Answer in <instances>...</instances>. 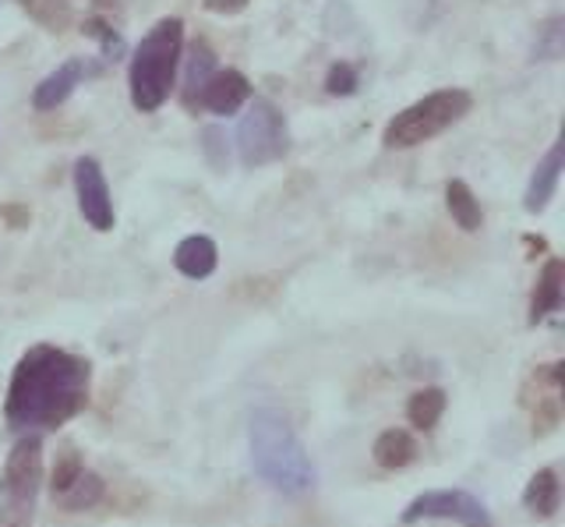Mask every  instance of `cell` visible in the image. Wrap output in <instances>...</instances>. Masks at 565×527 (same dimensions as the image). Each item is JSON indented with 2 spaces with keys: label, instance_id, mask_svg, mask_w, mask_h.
<instances>
[{
  "label": "cell",
  "instance_id": "6da1fadb",
  "mask_svg": "<svg viewBox=\"0 0 565 527\" xmlns=\"http://www.w3.org/2000/svg\"><path fill=\"white\" fill-rule=\"evenodd\" d=\"M88 390H93V365L82 355L53 344H35L18 358L8 382V429L22 435L57 432L88 408Z\"/></svg>",
  "mask_w": 565,
  "mask_h": 527
},
{
  "label": "cell",
  "instance_id": "7a4b0ae2",
  "mask_svg": "<svg viewBox=\"0 0 565 527\" xmlns=\"http://www.w3.org/2000/svg\"><path fill=\"white\" fill-rule=\"evenodd\" d=\"M247 443H252V464L258 478L269 488L282 492V496H305L315 485L311 456L279 411H255L252 425H247Z\"/></svg>",
  "mask_w": 565,
  "mask_h": 527
},
{
  "label": "cell",
  "instance_id": "3957f363",
  "mask_svg": "<svg viewBox=\"0 0 565 527\" xmlns=\"http://www.w3.org/2000/svg\"><path fill=\"white\" fill-rule=\"evenodd\" d=\"M181 57H184V22L159 19L135 46L131 72H128L131 103L138 114H156L170 99Z\"/></svg>",
  "mask_w": 565,
  "mask_h": 527
},
{
  "label": "cell",
  "instance_id": "277c9868",
  "mask_svg": "<svg viewBox=\"0 0 565 527\" xmlns=\"http://www.w3.org/2000/svg\"><path fill=\"white\" fill-rule=\"evenodd\" d=\"M473 107V96L467 89H438L431 96H424L411 103L406 110H399L382 131L385 149H414L438 138L441 131H449L459 125Z\"/></svg>",
  "mask_w": 565,
  "mask_h": 527
},
{
  "label": "cell",
  "instance_id": "5b68a950",
  "mask_svg": "<svg viewBox=\"0 0 565 527\" xmlns=\"http://www.w3.org/2000/svg\"><path fill=\"white\" fill-rule=\"evenodd\" d=\"M40 488H43V439L40 432H25L8 453L4 474H0V492H4L0 527H29Z\"/></svg>",
  "mask_w": 565,
  "mask_h": 527
},
{
  "label": "cell",
  "instance_id": "8992f818",
  "mask_svg": "<svg viewBox=\"0 0 565 527\" xmlns=\"http://www.w3.org/2000/svg\"><path fill=\"white\" fill-rule=\"evenodd\" d=\"M237 152L244 167H269L290 152L287 117L279 114L276 103L255 99L237 128Z\"/></svg>",
  "mask_w": 565,
  "mask_h": 527
},
{
  "label": "cell",
  "instance_id": "52a82bcc",
  "mask_svg": "<svg viewBox=\"0 0 565 527\" xmlns=\"http://www.w3.org/2000/svg\"><path fill=\"white\" fill-rule=\"evenodd\" d=\"M417 520H456L463 527H494L488 506L463 488L420 492V496L411 499V506L403 509V524H417Z\"/></svg>",
  "mask_w": 565,
  "mask_h": 527
},
{
  "label": "cell",
  "instance_id": "ba28073f",
  "mask_svg": "<svg viewBox=\"0 0 565 527\" xmlns=\"http://www.w3.org/2000/svg\"><path fill=\"white\" fill-rule=\"evenodd\" d=\"M75 196H78V213L93 231L106 234L114 231L117 213H114V199H110V185L103 178V167L93 156H82L75 164Z\"/></svg>",
  "mask_w": 565,
  "mask_h": 527
},
{
  "label": "cell",
  "instance_id": "9c48e42d",
  "mask_svg": "<svg viewBox=\"0 0 565 527\" xmlns=\"http://www.w3.org/2000/svg\"><path fill=\"white\" fill-rule=\"evenodd\" d=\"M558 400H562V365H541L530 386L523 390V408L534 421V435H547L558 425Z\"/></svg>",
  "mask_w": 565,
  "mask_h": 527
},
{
  "label": "cell",
  "instance_id": "30bf717a",
  "mask_svg": "<svg viewBox=\"0 0 565 527\" xmlns=\"http://www.w3.org/2000/svg\"><path fill=\"white\" fill-rule=\"evenodd\" d=\"M88 75H96V67L93 64H85V61H67L61 64L57 72H50L40 85H35V93H32V107L35 110H57L61 103H67V96L78 89L82 78Z\"/></svg>",
  "mask_w": 565,
  "mask_h": 527
},
{
  "label": "cell",
  "instance_id": "8fae6325",
  "mask_svg": "<svg viewBox=\"0 0 565 527\" xmlns=\"http://www.w3.org/2000/svg\"><path fill=\"white\" fill-rule=\"evenodd\" d=\"M247 99H252V82H247V75L234 72V67H226V72H216L209 78L202 93V107L220 117H230V114H237Z\"/></svg>",
  "mask_w": 565,
  "mask_h": 527
},
{
  "label": "cell",
  "instance_id": "7c38bea8",
  "mask_svg": "<svg viewBox=\"0 0 565 527\" xmlns=\"http://www.w3.org/2000/svg\"><path fill=\"white\" fill-rule=\"evenodd\" d=\"M562 170H565V152L555 143L552 149H547L544 160L534 167V173H530V185H526V196H523V209H526V213H544L547 202L555 199V188L562 181Z\"/></svg>",
  "mask_w": 565,
  "mask_h": 527
},
{
  "label": "cell",
  "instance_id": "4fadbf2b",
  "mask_svg": "<svg viewBox=\"0 0 565 527\" xmlns=\"http://www.w3.org/2000/svg\"><path fill=\"white\" fill-rule=\"evenodd\" d=\"M216 75V54L205 40H194L191 43V54H188V67H184V85H181V103L184 110H202V93L209 78Z\"/></svg>",
  "mask_w": 565,
  "mask_h": 527
},
{
  "label": "cell",
  "instance_id": "5bb4252c",
  "mask_svg": "<svg viewBox=\"0 0 565 527\" xmlns=\"http://www.w3.org/2000/svg\"><path fill=\"white\" fill-rule=\"evenodd\" d=\"M216 262H220V252H216V241L205 238V234H191L177 244L173 252V266L181 270L188 280H205L216 273Z\"/></svg>",
  "mask_w": 565,
  "mask_h": 527
},
{
  "label": "cell",
  "instance_id": "9a60e30c",
  "mask_svg": "<svg viewBox=\"0 0 565 527\" xmlns=\"http://www.w3.org/2000/svg\"><path fill=\"white\" fill-rule=\"evenodd\" d=\"M562 287H565L562 259H547L541 276H537V291H534V297H530V326L544 323L547 315H555L562 308Z\"/></svg>",
  "mask_w": 565,
  "mask_h": 527
},
{
  "label": "cell",
  "instance_id": "2e32d148",
  "mask_svg": "<svg viewBox=\"0 0 565 527\" xmlns=\"http://www.w3.org/2000/svg\"><path fill=\"white\" fill-rule=\"evenodd\" d=\"M371 456H375V464L385 471H403L417 461V443L406 429H385L375 439V446H371Z\"/></svg>",
  "mask_w": 565,
  "mask_h": 527
},
{
  "label": "cell",
  "instance_id": "e0dca14e",
  "mask_svg": "<svg viewBox=\"0 0 565 527\" xmlns=\"http://www.w3.org/2000/svg\"><path fill=\"white\" fill-rule=\"evenodd\" d=\"M523 506L534 517H541V520L558 514V506H562V482H558V474L552 467L537 471L534 478L526 482V488H523Z\"/></svg>",
  "mask_w": 565,
  "mask_h": 527
},
{
  "label": "cell",
  "instance_id": "ac0fdd59",
  "mask_svg": "<svg viewBox=\"0 0 565 527\" xmlns=\"http://www.w3.org/2000/svg\"><path fill=\"white\" fill-rule=\"evenodd\" d=\"M446 390L441 386H424V390H417L411 397V403H406V418H411V425L420 429V432H431L438 425V418L446 414Z\"/></svg>",
  "mask_w": 565,
  "mask_h": 527
},
{
  "label": "cell",
  "instance_id": "d6986e66",
  "mask_svg": "<svg viewBox=\"0 0 565 527\" xmlns=\"http://www.w3.org/2000/svg\"><path fill=\"white\" fill-rule=\"evenodd\" d=\"M446 205H449V213H452L456 226H463L467 234L481 231L484 213H481V202L473 199V191H470L467 181H449V185H446Z\"/></svg>",
  "mask_w": 565,
  "mask_h": 527
},
{
  "label": "cell",
  "instance_id": "ffe728a7",
  "mask_svg": "<svg viewBox=\"0 0 565 527\" xmlns=\"http://www.w3.org/2000/svg\"><path fill=\"white\" fill-rule=\"evenodd\" d=\"M18 8H22L32 22H40L46 32H67L71 22H75V8H71V0H14Z\"/></svg>",
  "mask_w": 565,
  "mask_h": 527
},
{
  "label": "cell",
  "instance_id": "44dd1931",
  "mask_svg": "<svg viewBox=\"0 0 565 527\" xmlns=\"http://www.w3.org/2000/svg\"><path fill=\"white\" fill-rule=\"evenodd\" d=\"M103 492H106V485H103L99 474L82 471L75 478V485H71L67 492H61L57 499L64 503V509H93L103 499Z\"/></svg>",
  "mask_w": 565,
  "mask_h": 527
},
{
  "label": "cell",
  "instance_id": "7402d4cb",
  "mask_svg": "<svg viewBox=\"0 0 565 527\" xmlns=\"http://www.w3.org/2000/svg\"><path fill=\"white\" fill-rule=\"evenodd\" d=\"M82 471H85L82 453L67 446V450L57 456V464H53V471H50V492H53V499H57L61 492H67L71 485H75V478H78Z\"/></svg>",
  "mask_w": 565,
  "mask_h": 527
},
{
  "label": "cell",
  "instance_id": "603a6c76",
  "mask_svg": "<svg viewBox=\"0 0 565 527\" xmlns=\"http://www.w3.org/2000/svg\"><path fill=\"white\" fill-rule=\"evenodd\" d=\"M326 93H329V96H353V93H358V72H353V64L340 61V64H332V67H329V75H326Z\"/></svg>",
  "mask_w": 565,
  "mask_h": 527
},
{
  "label": "cell",
  "instance_id": "cb8c5ba5",
  "mask_svg": "<svg viewBox=\"0 0 565 527\" xmlns=\"http://www.w3.org/2000/svg\"><path fill=\"white\" fill-rule=\"evenodd\" d=\"M202 152H205V160L216 167V170H226L230 149H226V135L220 128H205L202 131Z\"/></svg>",
  "mask_w": 565,
  "mask_h": 527
},
{
  "label": "cell",
  "instance_id": "d4e9b609",
  "mask_svg": "<svg viewBox=\"0 0 565 527\" xmlns=\"http://www.w3.org/2000/svg\"><path fill=\"white\" fill-rule=\"evenodd\" d=\"M537 46H534V54L544 57V61H555L562 54V19H552L547 25L537 29Z\"/></svg>",
  "mask_w": 565,
  "mask_h": 527
},
{
  "label": "cell",
  "instance_id": "484cf974",
  "mask_svg": "<svg viewBox=\"0 0 565 527\" xmlns=\"http://www.w3.org/2000/svg\"><path fill=\"white\" fill-rule=\"evenodd\" d=\"M247 4H252V0H202V8L212 11V14H237Z\"/></svg>",
  "mask_w": 565,
  "mask_h": 527
}]
</instances>
